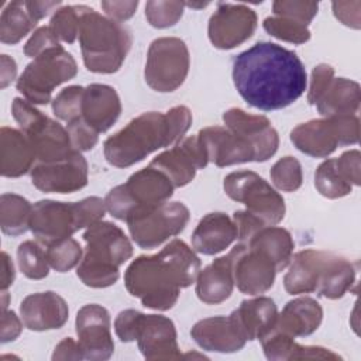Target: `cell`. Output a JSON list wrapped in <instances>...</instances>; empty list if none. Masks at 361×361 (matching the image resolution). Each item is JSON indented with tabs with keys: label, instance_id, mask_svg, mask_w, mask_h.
<instances>
[{
	"label": "cell",
	"instance_id": "obj_18",
	"mask_svg": "<svg viewBox=\"0 0 361 361\" xmlns=\"http://www.w3.org/2000/svg\"><path fill=\"white\" fill-rule=\"evenodd\" d=\"M207 164L204 147L197 135H192L155 157L149 165L165 173L175 188H182L192 182L196 172Z\"/></svg>",
	"mask_w": 361,
	"mask_h": 361
},
{
	"label": "cell",
	"instance_id": "obj_3",
	"mask_svg": "<svg viewBox=\"0 0 361 361\" xmlns=\"http://www.w3.org/2000/svg\"><path fill=\"white\" fill-rule=\"evenodd\" d=\"M190 124L192 113L186 106L142 113L104 141V158L116 168L131 166L159 148L180 142Z\"/></svg>",
	"mask_w": 361,
	"mask_h": 361
},
{
	"label": "cell",
	"instance_id": "obj_55",
	"mask_svg": "<svg viewBox=\"0 0 361 361\" xmlns=\"http://www.w3.org/2000/svg\"><path fill=\"white\" fill-rule=\"evenodd\" d=\"M0 87L4 89L7 87L17 75V65L16 61L13 58H10L8 55H1L0 58Z\"/></svg>",
	"mask_w": 361,
	"mask_h": 361
},
{
	"label": "cell",
	"instance_id": "obj_49",
	"mask_svg": "<svg viewBox=\"0 0 361 361\" xmlns=\"http://www.w3.org/2000/svg\"><path fill=\"white\" fill-rule=\"evenodd\" d=\"M334 17L341 24L358 30L361 27V1H333L331 4Z\"/></svg>",
	"mask_w": 361,
	"mask_h": 361
},
{
	"label": "cell",
	"instance_id": "obj_16",
	"mask_svg": "<svg viewBox=\"0 0 361 361\" xmlns=\"http://www.w3.org/2000/svg\"><path fill=\"white\" fill-rule=\"evenodd\" d=\"M75 324L83 360L104 361L113 355L111 320L106 307L97 303L85 305L79 309Z\"/></svg>",
	"mask_w": 361,
	"mask_h": 361
},
{
	"label": "cell",
	"instance_id": "obj_52",
	"mask_svg": "<svg viewBox=\"0 0 361 361\" xmlns=\"http://www.w3.org/2000/svg\"><path fill=\"white\" fill-rule=\"evenodd\" d=\"M23 324H24L23 320L18 319L16 312L3 310L1 312V333H0L1 343L4 344V343L16 340L23 330Z\"/></svg>",
	"mask_w": 361,
	"mask_h": 361
},
{
	"label": "cell",
	"instance_id": "obj_43",
	"mask_svg": "<svg viewBox=\"0 0 361 361\" xmlns=\"http://www.w3.org/2000/svg\"><path fill=\"white\" fill-rule=\"evenodd\" d=\"M85 87L73 85L62 89L52 102L54 114L66 123L82 117V100Z\"/></svg>",
	"mask_w": 361,
	"mask_h": 361
},
{
	"label": "cell",
	"instance_id": "obj_36",
	"mask_svg": "<svg viewBox=\"0 0 361 361\" xmlns=\"http://www.w3.org/2000/svg\"><path fill=\"white\" fill-rule=\"evenodd\" d=\"M314 186L317 192L329 199L344 197L351 193L353 185L344 179L336 165V158L323 161L314 172Z\"/></svg>",
	"mask_w": 361,
	"mask_h": 361
},
{
	"label": "cell",
	"instance_id": "obj_33",
	"mask_svg": "<svg viewBox=\"0 0 361 361\" xmlns=\"http://www.w3.org/2000/svg\"><path fill=\"white\" fill-rule=\"evenodd\" d=\"M245 244L268 255L275 264L276 272L283 271L289 265L295 248L290 233L276 226L262 227Z\"/></svg>",
	"mask_w": 361,
	"mask_h": 361
},
{
	"label": "cell",
	"instance_id": "obj_5",
	"mask_svg": "<svg viewBox=\"0 0 361 361\" xmlns=\"http://www.w3.org/2000/svg\"><path fill=\"white\" fill-rule=\"evenodd\" d=\"M78 37L83 63L87 71L94 73L117 72L133 42L127 27L87 6L82 13Z\"/></svg>",
	"mask_w": 361,
	"mask_h": 361
},
{
	"label": "cell",
	"instance_id": "obj_24",
	"mask_svg": "<svg viewBox=\"0 0 361 361\" xmlns=\"http://www.w3.org/2000/svg\"><path fill=\"white\" fill-rule=\"evenodd\" d=\"M121 102L114 87L92 83L83 90L82 118L99 134L107 131L120 117Z\"/></svg>",
	"mask_w": 361,
	"mask_h": 361
},
{
	"label": "cell",
	"instance_id": "obj_53",
	"mask_svg": "<svg viewBox=\"0 0 361 361\" xmlns=\"http://www.w3.org/2000/svg\"><path fill=\"white\" fill-rule=\"evenodd\" d=\"M52 360H83L79 343L71 337L63 338L56 347L52 354Z\"/></svg>",
	"mask_w": 361,
	"mask_h": 361
},
{
	"label": "cell",
	"instance_id": "obj_19",
	"mask_svg": "<svg viewBox=\"0 0 361 361\" xmlns=\"http://www.w3.org/2000/svg\"><path fill=\"white\" fill-rule=\"evenodd\" d=\"M223 121L227 128L244 137L252 145L255 162H264L278 151V133L265 116L250 114L233 107L223 113Z\"/></svg>",
	"mask_w": 361,
	"mask_h": 361
},
{
	"label": "cell",
	"instance_id": "obj_25",
	"mask_svg": "<svg viewBox=\"0 0 361 361\" xmlns=\"http://www.w3.org/2000/svg\"><path fill=\"white\" fill-rule=\"evenodd\" d=\"M237 240V227L231 217L221 212L206 214L192 234V247L203 255H216Z\"/></svg>",
	"mask_w": 361,
	"mask_h": 361
},
{
	"label": "cell",
	"instance_id": "obj_9",
	"mask_svg": "<svg viewBox=\"0 0 361 361\" xmlns=\"http://www.w3.org/2000/svg\"><path fill=\"white\" fill-rule=\"evenodd\" d=\"M11 113L21 131L28 138L37 164L61 161L75 151L68 130L58 121L42 114L28 100L16 97L11 104Z\"/></svg>",
	"mask_w": 361,
	"mask_h": 361
},
{
	"label": "cell",
	"instance_id": "obj_31",
	"mask_svg": "<svg viewBox=\"0 0 361 361\" xmlns=\"http://www.w3.org/2000/svg\"><path fill=\"white\" fill-rule=\"evenodd\" d=\"M360 102L361 90L357 82L345 78H333L314 106L323 117L357 116Z\"/></svg>",
	"mask_w": 361,
	"mask_h": 361
},
{
	"label": "cell",
	"instance_id": "obj_4",
	"mask_svg": "<svg viewBox=\"0 0 361 361\" xmlns=\"http://www.w3.org/2000/svg\"><path fill=\"white\" fill-rule=\"evenodd\" d=\"M86 243L76 275L90 288H107L117 282L120 267L133 255V245L124 231L110 223L97 221L83 233Z\"/></svg>",
	"mask_w": 361,
	"mask_h": 361
},
{
	"label": "cell",
	"instance_id": "obj_14",
	"mask_svg": "<svg viewBox=\"0 0 361 361\" xmlns=\"http://www.w3.org/2000/svg\"><path fill=\"white\" fill-rule=\"evenodd\" d=\"M227 255L231 262L234 285L240 292L258 296L274 286L276 268L262 251L240 243Z\"/></svg>",
	"mask_w": 361,
	"mask_h": 361
},
{
	"label": "cell",
	"instance_id": "obj_27",
	"mask_svg": "<svg viewBox=\"0 0 361 361\" xmlns=\"http://www.w3.org/2000/svg\"><path fill=\"white\" fill-rule=\"evenodd\" d=\"M35 154L23 131L1 127L0 130V172L4 178H18L35 165Z\"/></svg>",
	"mask_w": 361,
	"mask_h": 361
},
{
	"label": "cell",
	"instance_id": "obj_46",
	"mask_svg": "<svg viewBox=\"0 0 361 361\" xmlns=\"http://www.w3.org/2000/svg\"><path fill=\"white\" fill-rule=\"evenodd\" d=\"M59 47V39L55 37L49 27H39L32 32L24 45V54L32 59L47 52L48 49Z\"/></svg>",
	"mask_w": 361,
	"mask_h": 361
},
{
	"label": "cell",
	"instance_id": "obj_30",
	"mask_svg": "<svg viewBox=\"0 0 361 361\" xmlns=\"http://www.w3.org/2000/svg\"><path fill=\"white\" fill-rule=\"evenodd\" d=\"M234 278L228 255L216 258L200 269L196 278V295L206 305H219L233 293Z\"/></svg>",
	"mask_w": 361,
	"mask_h": 361
},
{
	"label": "cell",
	"instance_id": "obj_1",
	"mask_svg": "<svg viewBox=\"0 0 361 361\" xmlns=\"http://www.w3.org/2000/svg\"><path fill=\"white\" fill-rule=\"evenodd\" d=\"M233 82L238 94L262 111L290 106L306 90L300 58L274 42H257L233 59Z\"/></svg>",
	"mask_w": 361,
	"mask_h": 361
},
{
	"label": "cell",
	"instance_id": "obj_44",
	"mask_svg": "<svg viewBox=\"0 0 361 361\" xmlns=\"http://www.w3.org/2000/svg\"><path fill=\"white\" fill-rule=\"evenodd\" d=\"M317 1H299V0H278L272 3L274 16L286 17L302 23L309 27L313 17L317 14Z\"/></svg>",
	"mask_w": 361,
	"mask_h": 361
},
{
	"label": "cell",
	"instance_id": "obj_35",
	"mask_svg": "<svg viewBox=\"0 0 361 361\" xmlns=\"http://www.w3.org/2000/svg\"><path fill=\"white\" fill-rule=\"evenodd\" d=\"M37 24L25 10L24 1H11L0 16V41L14 45L20 42Z\"/></svg>",
	"mask_w": 361,
	"mask_h": 361
},
{
	"label": "cell",
	"instance_id": "obj_42",
	"mask_svg": "<svg viewBox=\"0 0 361 361\" xmlns=\"http://www.w3.org/2000/svg\"><path fill=\"white\" fill-rule=\"evenodd\" d=\"M183 7V1L151 0L145 4V18L155 28H168L182 18Z\"/></svg>",
	"mask_w": 361,
	"mask_h": 361
},
{
	"label": "cell",
	"instance_id": "obj_23",
	"mask_svg": "<svg viewBox=\"0 0 361 361\" xmlns=\"http://www.w3.org/2000/svg\"><path fill=\"white\" fill-rule=\"evenodd\" d=\"M290 141L300 152L314 158H326L341 147L333 117L300 123L290 131Z\"/></svg>",
	"mask_w": 361,
	"mask_h": 361
},
{
	"label": "cell",
	"instance_id": "obj_48",
	"mask_svg": "<svg viewBox=\"0 0 361 361\" xmlns=\"http://www.w3.org/2000/svg\"><path fill=\"white\" fill-rule=\"evenodd\" d=\"M333 78H334V69L327 63H320L313 69L312 78H310V87L307 92L309 104L314 106L317 103V100L324 93V90L327 89Z\"/></svg>",
	"mask_w": 361,
	"mask_h": 361
},
{
	"label": "cell",
	"instance_id": "obj_2",
	"mask_svg": "<svg viewBox=\"0 0 361 361\" xmlns=\"http://www.w3.org/2000/svg\"><path fill=\"white\" fill-rule=\"evenodd\" d=\"M200 259L185 241L173 238L158 254L135 258L124 272L128 293L145 307L168 310L173 307L180 289L196 282Z\"/></svg>",
	"mask_w": 361,
	"mask_h": 361
},
{
	"label": "cell",
	"instance_id": "obj_8",
	"mask_svg": "<svg viewBox=\"0 0 361 361\" xmlns=\"http://www.w3.org/2000/svg\"><path fill=\"white\" fill-rule=\"evenodd\" d=\"M175 186L169 178L154 166L133 173L126 183L113 188L104 197L107 212L117 220L126 221L127 217L147 207H154L172 196Z\"/></svg>",
	"mask_w": 361,
	"mask_h": 361
},
{
	"label": "cell",
	"instance_id": "obj_37",
	"mask_svg": "<svg viewBox=\"0 0 361 361\" xmlns=\"http://www.w3.org/2000/svg\"><path fill=\"white\" fill-rule=\"evenodd\" d=\"M17 262L20 271L30 279H42L49 274L45 250L38 241L27 240L17 248Z\"/></svg>",
	"mask_w": 361,
	"mask_h": 361
},
{
	"label": "cell",
	"instance_id": "obj_56",
	"mask_svg": "<svg viewBox=\"0 0 361 361\" xmlns=\"http://www.w3.org/2000/svg\"><path fill=\"white\" fill-rule=\"evenodd\" d=\"M16 276L14 265L7 252H1V290H7L13 285Z\"/></svg>",
	"mask_w": 361,
	"mask_h": 361
},
{
	"label": "cell",
	"instance_id": "obj_6",
	"mask_svg": "<svg viewBox=\"0 0 361 361\" xmlns=\"http://www.w3.org/2000/svg\"><path fill=\"white\" fill-rule=\"evenodd\" d=\"M106 212L104 199L97 196L79 202L45 199L32 204L30 230L35 240L47 247L100 221Z\"/></svg>",
	"mask_w": 361,
	"mask_h": 361
},
{
	"label": "cell",
	"instance_id": "obj_12",
	"mask_svg": "<svg viewBox=\"0 0 361 361\" xmlns=\"http://www.w3.org/2000/svg\"><path fill=\"white\" fill-rule=\"evenodd\" d=\"M223 189L230 199L243 203L245 210L265 226H276L285 217L283 197L252 171L228 173L224 178Z\"/></svg>",
	"mask_w": 361,
	"mask_h": 361
},
{
	"label": "cell",
	"instance_id": "obj_54",
	"mask_svg": "<svg viewBox=\"0 0 361 361\" xmlns=\"http://www.w3.org/2000/svg\"><path fill=\"white\" fill-rule=\"evenodd\" d=\"M25 4V10L30 14V17L32 18V21L37 24L39 20H42L44 17H47L51 11H56L58 7L61 6L59 0H52V1H24Z\"/></svg>",
	"mask_w": 361,
	"mask_h": 361
},
{
	"label": "cell",
	"instance_id": "obj_47",
	"mask_svg": "<svg viewBox=\"0 0 361 361\" xmlns=\"http://www.w3.org/2000/svg\"><path fill=\"white\" fill-rule=\"evenodd\" d=\"M361 154L358 149H350L336 158V165L344 179L353 186L361 183Z\"/></svg>",
	"mask_w": 361,
	"mask_h": 361
},
{
	"label": "cell",
	"instance_id": "obj_17",
	"mask_svg": "<svg viewBox=\"0 0 361 361\" xmlns=\"http://www.w3.org/2000/svg\"><path fill=\"white\" fill-rule=\"evenodd\" d=\"M87 161L82 152L73 151L61 161L35 164L31 182L45 193H72L87 185Z\"/></svg>",
	"mask_w": 361,
	"mask_h": 361
},
{
	"label": "cell",
	"instance_id": "obj_50",
	"mask_svg": "<svg viewBox=\"0 0 361 361\" xmlns=\"http://www.w3.org/2000/svg\"><path fill=\"white\" fill-rule=\"evenodd\" d=\"M233 221L237 227V238L243 244H245L258 230H261L262 227H267L259 219H257L247 210L234 212Z\"/></svg>",
	"mask_w": 361,
	"mask_h": 361
},
{
	"label": "cell",
	"instance_id": "obj_7",
	"mask_svg": "<svg viewBox=\"0 0 361 361\" xmlns=\"http://www.w3.org/2000/svg\"><path fill=\"white\" fill-rule=\"evenodd\" d=\"M114 331L123 343L137 341L145 360H179L182 357L175 324L166 316L126 309L117 314Z\"/></svg>",
	"mask_w": 361,
	"mask_h": 361
},
{
	"label": "cell",
	"instance_id": "obj_22",
	"mask_svg": "<svg viewBox=\"0 0 361 361\" xmlns=\"http://www.w3.org/2000/svg\"><path fill=\"white\" fill-rule=\"evenodd\" d=\"M190 336L200 348L214 353H235L247 343L231 314L199 320L192 327Z\"/></svg>",
	"mask_w": 361,
	"mask_h": 361
},
{
	"label": "cell",
	"instance_id": "obj_28",
	"mask_svg": "<svg viewBox=\"0 0 361 361\" xmlns=\"http://www.w3.org/2000/svg\"><path fill=\"white\" fill-rule=\"evenodd\" d=\"M247 341L261 340L275 326L278 309L275 302L267 296L243 300L231 313Z\"/></svg>",
	"mask_w": 361,
	"mask_h": 361
},
{
	"label": "cell",
	"instance_id": "obj_40",
	"mask_svg": "<svg viewBox=\"0 0 361 361\" xmlns=\"http://www.w3.org/2000/svg\"><path fill=\"white\" fill-rule=\"evenodd\" d=\"M262 27L269 35L285 42L305 44L306 41L310 39V30L307 25L286 17H281V16L267 17L262 23Z\"/></svg>",
	"mask_w": 361,
	"mask_h": 361
},
{
	"label": "cell",
	"instance_id": "obj_20",
	"mask_svg": "<svg viewBox=\"0 0 361 361\" xmlns=\"http://www.w3.org/2000/svg\"><path fill=\"white\" fill-rule=\"evenodd\" d=\"M197 137L204 147L209 162L220 168L255 161L252 145L226 126L204 127Z\"/></svg>",
	"mask_w": 361,
	"mask_h": 361
},
{
	"label": "cell",
	"instance_id": "obj_45",
	"mask_svg": "<svg viewBox=\"0 0 361 361\" xmlns=\"http://www.w3.org/2000/svg\"><path fill=\"white\" fill-rule=\"evenodd\" d=\"M72 148L75 151L83 152L92 149L99 141V133L92 128L82 117L69 121L66 126Z\"/></svg>",
	"mask_w": 361,
	"mask_h": 361
},
{
	"label": "cell",
	"instance_id": "obj_10",
	"mask_svg": "<svg viewBox=\"0 0 361 361\" xmlns=\"http://www.w3.org/2000/svg\"><path fill=\"white\" fill-rule=\"evenodd\" d=\"M78 73L75 58L62 45L48 49L30 62L17 80V90L32 104H47L52 92Z\"/></svg>",
	"mask_w": 361,
	"mask_h": 361
},
{
	"label": "cell",
	"instance_id": "obj_39",
	"mask_svg": "<svg viewBox=\"0 0 361 361\" xmlns=\"http://www.w3.org/2000/svg\"><path fill=\"white\" fill-rule=\"evenodd\" d=\"M85 6H63L58 8L49 23V28L59 41L72 44L79 35L80 18Z\"/></svg>",
	"mask_w": 361,
	"mask_h": 361
},
{
	"label": "cell",
	"instance_id": "obj_29",
	"mask_svg": "<svg viewBox=\"0 0 361 361\" xmlns=\"http://www.w3.org/2000/svg\"><path fill=\"white\" fill-rule=\"evenodd\" d=\"M355 283V268L345 259L330 251H323L317 272L316 293L327 299H340Z\"/></svg>",
	"mask_w": 361,
	"mask_h": 361
},
{
	"label": "cell",
	"instance_id": "obj_26",
	"mask_svg": "<svg viewBox=\"0 0 361 361\" xmlns=\"http://www.w3.org/2000/svg\"><path fill=\"white\" fill-rule=\"evenodd\" d=\"M323 320V309L309 296L296 298L278 313L274 329L292 337H306L314 333Z\"/></svg>",
	"mask_w": 361,
	"mask_h": 361
},
{
	"label": "cell",
	"instance_id": "obj_15",
	"mask_svg": "<svg viewBox=\"0 0 361 361\" xmlns=\"http://www.w3.org/2000/svg\"><path fill=\"white\" fill-rule=\"evenodd\" d=\"M257 28V14L245 4L219 3L209 20L207 34L213 47L231 49L250 39Z\"/></svg>",
	"mask_w": 361,
	"mask_h": 361
},
{
	"label": "cell",
	"instance_id": "obj_21",
	"mask_svg": "<svg viewBox=\"0 0 361 361\" xmlns=\"http://www.w3.org/2000/svg\"><path fill=\"white\" fill-rule=\"evenodd\" d=\"M24 326L32 331L61 329L69 316L65 299L56 292H37L25 296L20 305Z\"/></svg>",
	"mask_w": 361,
	"mask_h": 361
},
{
	"label": "cell",
	"instance_id": "obj_11",
	"mask_svg": "<svg viewBox=\"0 0 361 361\" xmlns=\"http://www.w3.org/2000/svg\"><path fill=\"white\" fill-rule=\"evenodd\" d=\"M189 217V209L182 202H164L131 213L126 223L133 241L140 248L154 250L182 233Z\"/></svg>",
	"mask_w": 361,
	"mask_h": 361
},
{
	"label": "cell",
	"instance_id": "obj_38",
	"mask_svg": "<svg viewBox=\"0 0 361 361\" xmlns=\"http://www.w3.org/2000/svg\"><path fill=\"white\" fill-rule=\"evenodd\" d=\"M45 255L52 269L56 272H66L79 265L83 251L75 238L66 237L47 245Z\"/></svg>",
	"mask_w": 361,
	"mask_h": 361
},
{
	"label": "cell",
	"instance_id": "obj_13",
	"mask_svg": "<svg viewBox=\"0 0 361 361\" xmlns=\"http://www.w3.org/2000/svg\"><path fill=\"white\" fill-rule=\"evenodd\" d=\"M189 66L190 55L185 41L176 37H161L148 48L144 78L152 90L168 93L180 87Z\"/></svg>",
	"mask_w": 361,
	"mask_h": 361
},
{
	"label": "cell",
	"instance_id": "obj_32",
	"mask_svg": "<svg viewBox=\"0 0 361 361\" xmlns=\"http://www.w3.org/2000/svg\"><path fill=\"white\" fill-rule=\"evenodd\" d=\"M323 250H303L296 252L289 262V269L283 276L285 290L290 295L316 292L317 272Z\"/></svg>",
	"mask_w": 361,
	"mask_h": 361
},
{
	"label": "cell",
	"instance_id": "obj_51",
	"mask_svg": "<svg viewBox=\"0 0 361 361\" xmlns=\"http://www.w3.org/2000/svg\"><path fill=\"white\" fill-rule=\"evenodd\" d=\"M102 8L106 11L107 17L117 21V23H121V21H126L128 20L130 17L134 16L137 7H138V1L135 0H128V1H102L100 3Z\"/></svg>",
	"mask_w": 361,
	"mask_h": 361
},
{
	"label": "cell",
	"instance_id": "obj_41",
	"mask_svg": "<svg viewBox=\"0 0 361 361\" xmlns=\"http://www.w3.org/2000/svg\"><path fill=\"white\" fill-rule=\"evenodd\" d=\"M271 180L282 192H295L302 186L303 173L300 162L295 157H283L271 168Z\"/></svg>",
	"mask_w": 361,
	"mask_h": 361
},
{
	"label": "cell",
	"instance_id": "obj_34",
	"mask_svg": "<svg viewBox=\"0 0 361 361\" xmlns=\"http://www.w3.org/2000/svg\"><path fill=\"white\" fill-rule=\"evenodd\" d=\"M32 204L16 193H3L0 197V227L7 235L16 237L30 228Z\"/></svg>",
	"mask_w": 361,
	"mask_h": 361
}]
</instances>
